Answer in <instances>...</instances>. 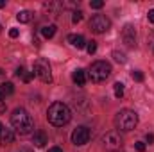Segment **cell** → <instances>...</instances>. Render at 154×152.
Returning <instances> with one entry per match:
<instances>
[{"label":"cell","mask_w":154,"mask_h":152,"mask_svg":"<svg viewBox=\"0 0 154 152\" xmlns=\"http://www.w3.org/2000/svg\"><path fill=\"white\" fill-rule=\"evenodd\" d=\"M11 125L18 134H29L34 129V120H32V116L29 114L27 109L18 108L11 114Z\"/></svg>","instance_id":"obj_1"},{"label":"cell","mask_w":154,"mask_h":152,"mask_svg":"<svg viewBox=\"0 0 154 152\" xmlns=\"http://www.w3.org/2000/svg\"><path fill=\"white\" fill-rule=\"evenodd\" d=\"M70 118H72V113H70L68 106L63 104V102H54V104H50V108L47 109V120H48L52 125H56V127L66 125V123L70 122Z\"/></svg>","instance_id":"obj_2"},{"label":"cell","mask_w":154,"mask_h":152,"mask_svg":"<svg viewBox=\"0 0 154 152\" xmlns=\"http://www.w3.org/2000/svg\"><path fill=\"white\" fill-rule=\"evenodd\" d=\"M138 123V114L133 109H120L115 116V125L118 131H133Z\"/></svg>","instance_id":"obj_3"},{"label":"cell","mask_w":154,"mask_h":152,"mask_svg":"<svg viewBox=\"0 0 154 152\" xmlns=\"http://www.w3.org/2000/svg\"><path fill=\"white\" fill-rule=\"evenodd\" d=\"M109 75H111V65L108 61H95L88 70V77L93 82H104Z\"/></svg>","instance_id":"obj_4"},{"label":"cell","mask_w":154,"mask_h":152,"mask_svg":"<svg viewBox=\"0 0 154 152\" xmlns=\"http://www.w3.org/2000/svg\"><path fill=\"white\" fill-rule=\"evenodd\" d=\"M109 27H111V22L106 14H95L90 20V29L95 34H104V32L109 31Z\"/></svg>","instance_id":"obj_5"},{"label":"cell","mask_w":154,"mask_h":152,"mask_svg":"<svg viewBox=\"0 0 154 152\" xmlns=\"http://www.w3.org/2000/svg\"><path fill=\"white\" fill-rule=\"evenodd\" d=\"M32 74H34V77H38L41 82H52V70H50L48 61H45V59H38L34 63Z\"/></svg>","instance_id":"obj_6"},{"label":"cell","mask_w":154,"mask_h":152,"mask_svg":"<svg viewBox=\"0 0 154 152\" xmlns=\"http://www.w3.org/2000/svg\"><path fill=\"white\" fill-rule=\"evenodd\" d=\"M102 143H104V147L109 152H118L120 147H122V138H120V134H118L116 131H111V132L104 134Z\"/></svg>","instance_id":"obj_7"},{"label":"cell","mask_w":154,"mask_h":152,"mask_svg":"<svg viewBox=\"0 0 154 152\" xmlns=\"http://www.w3.org/2000/svg\"><path fill=\"white\" fill-rule=\"evenodd\" d=\"M90 136H91L90 129L84 127V125H81V127L74 129V132H72V143L74 145H86L90 141Z\"/></svg>","instance_id":"obj_8"},{"label":"cell","mask_w":154,"mask_h":152,"mask_svg":"<svg viewBox=\"0 0 154 152\" xmlns=\"http://www.w3.org/2000/svg\"><path fill=\"white\" fill-rule=\"evenodd\" d=\"M122 41L129 47V48H133V47H136V32H134V27L133 25H125L124 27V31H122Z\"/></svg>","instance_id":"obj_9"},{"label":"cell","mask_w":154,"mask_h":152,"mask_svg":"<svg viewBox=\"0 0 154 152\" xmlns=\"http://www.w3.org/2000/svg\"><path fill=\"white\" fill-rule=\"evenodd\" d=\"M13 141H14V132L11 129L4 127L2 132H0V145H11Z\"/></svg>","instance_id":"obj_10"},{"label":"cell","mask_w":154,"mask_h":152,"mask_svg":"<svg viewBox=\"0 0 154 152\" xmlns=\"http://www.w3.org/2000/svg\"><path fill=\"white\" fill-rule=\"evenodd\" d=\"M13 93H14L13 82H2V84H0V99H5V97H9V95H13Z\"/></svg>","instance_id":"obj_11"},{"label":"cell","mask_w":154,"mask_h":152,"mask_svg":"<svg viewBox=\"0 0 154 152\" xmlns=\"http://www.w3.org/2000/svg\"><path fill=\"white\" fill-rule=\"evenodd\" d=\"M68 41H70L75 48H84V47H86V39L82 38L81 34H70V36H68Z\"/></svg>","instance_id":"obj_12"},{"label":"cell","mask_w":154,"mask_h":152,"mask_svg":"<svg viewBox=\"0 0 154 152\" xmlns=\"http://www.w3.org/2000/svg\"><path fill=\"white\" fill-rule=\"evenodd\" d=\"M32 143H34L36 147H45V143H47V134H45L43 131H36L34 136H32Z\"/></svg>","instance_id":"obj_13"},{"label":"cell","mask_w":154,"mask_h":152,"mask_svg":"<svg viewBox=\"0 0 154 152\" xmlns=\"http://www.w3.org/2000/svg\"><path fill=\"white\" fill-rule=\"evenodd\" d=\"M72 81L75 82L77 86H82V84L86 82V72H84V70H81V68L75 70V72L72 74Z\"/></svg>","instance_id":"obj_14"},{"label":"cell","mask_w":154,"mask_h":152,"mask_svg":"<svg viewBox=\"0 0 154 152\" xmlns=\"http://www.w3.org/2000/svg\"><path fill=\"white\" fill-rule=\"evenodd\" d=\"M56 34V25H45V27H41V36L43 38H52Z\"/></svg>","instance_id":"obj_15"},{"label":"cell","mask_w":154,"mask_h":152,"mask_svg":"<svg viewBox=\"0 0 154 152\" xmlns=\"http://www.w3.org/2000/svg\"><path fill=\"white\" fill-rule=\"evenodd\" d=\"M16 18H18V22H22V23H27V22H31V18H32V13H31V11H20V13L16 14Z\"/></svg>","instance_id":"obj_16"},{"label":"cell","mask_w":154,"mask_h":152,"mask_svg":"<svg viewBox=\"0 0 154 152\" xmlns=\"http://www.w3.org/2000/svg\"><path fill=\"white\" fill-rule=\"evenodd\" d=\"M113 90H115V97L116 99H122V97H124V84H122V82H115Z\"/></svg>","instance_id":"obj_17"},{"label":"cell","mask_w":154,"mask_h":152,"mask_svg":"<svg viewBox=\"0 0 154 152\" xmlns=\"http://www.w3.org/2000/svg\"><path fill=\"white\" fill-rule=\"evenodd\" d=\"M113 59H115L116 63H125V54L118 52V50H113Z\"/></svg>","instance_id":"obj_18"},{"label":"cell","mask_w":154,"mask_h":152,"mask_svg":"<svg viewBox=\"0 0 154 152\" xmlns=\"http://www.w3.org/2000/svg\"><path fill=\"white\" fill-rule=\"evenodd\" d=\"M86 52H88L90 56L95 54V52H97V43H95V41H88V43H86Z\"/></svg>","instance_id":"obj_19"},{"label":"cell","mask_w":154,"mask_h":152,"mask_svg":"<svg viewBox=\"0 0 154 152\" xmlns=\"http://www.w3.org/2000/svg\"><path fill=\"white\" fill-rule=\"evenodd\" d=\"M90 5H91V9H100V7H104V2L102 0H91Z\"/></svg>","instance_id":"obj_20"},{"label":"cell","mask_w":154,"mask_h":152,"mask_svg":"<svg viewBox=\"0 0 154 152\" xmlns=\"http://www.w3.org/2000/svg\"><path fill=\"white\" fill-rule=\"evenodd\" d=\"M82 20V11H74V16H72V22L74 23H79Z\"/></svg>","instance_id":"obj_21"},{"label":"cell","mask_w":154,"mask_h":152,"mask_svg":"<svg viewBox=\"0 0 154 152\" xmlns=\"http://www.w3.org/2000/svg\"><path fill=\"white\" fill-rule=\"evenodd\" d=\"M134 149L138 152H145V143H143V141H136V143H134Z\"/></svg>","instance_id":"obj_22"},{"label":"cell","mask_w":154,"mask_h":152,"mask_svg":"<svg viewBox=\"0 0 154 152\" xmlns=\"http://www.w3.org/2000/svg\"><path fill=\"white\" fill-rule=\"evenodd\" d=\"M133 79L138 81V82H142V81H143V74H142V72H133Z\"/></svg>","instance_id":"obj_23"},{"label":"cell","mask_w":154,"mask_h":152,"mask_svg":"<svg viewBox=\"0 0 154 152\" xmlns=\"http://www.w3.org/2000/svg\"><path fill=\"white\" fill-rule=\"evenodd\" d=\"M32 77H34V74H32V72H29V74L25 72V74H23V77H22V79H23L25 82H31V81H32Z\"/></svg>","instance_id":"obj_24"},{"label":"cell","mask_w":154,"mask_h":152,"mask_svg":"<svg viewBox=\"0 0 154 152\" xmlns=\"http://www.w3.org/2000/svg\"><path fill=\"white\" fill-rule=\"evenodd\" d=\"M9 36H11V38H18V36H20V31H18V29H11V31H9Z\"/></svg>","instance_id":"obj_25"},{"label":"cell","mask_w":154,"mask_h":152,"mask_svg":"<svg viewBox=\"0 0 154 152\" xmlns=\"http://www.w3.org/2000/svg\"><path fill=\"white\" fill-rule=\"evenodd\" d=\"M23 74H25V68H23V66L16 68V77H23Z\"/></svg>","instance_id":"obj_26"},{"label":"cell","mask_w":154,"mask_h":152,"mask_svg":"<svg viewBox=\"0 0 154 152\" xmlns=\"http://www.w3.org/2000/svg\"><path fill=\"white\" fill-rule=\"evenodd\" d=\"M5 113V102H4V99H0V114Z\"/></svg>","instance_id":"obj_27"},{"label":"cell","mask_w":154,"mask_h":152,"mask_svg":"<svg viewBox=\"0 0 154 152\" xmlns=\"http://www.w3.org/2000/svg\"><path fill=\"white\" fill-rule=\"evenodd\" d=\"M147 18H149V22H151V23H154V9H151V11H149Z\"/></svg>","instance_id":"obj_28"},{"label":"cell","mask_w":154,"mask_h":152,"mask_svg":"<svg viewBox=\"0 0 154 152\" xmlns=\"http://www.w3.org/2000/svg\"><path fill=\"white\" fill-rule=\"evenodd\" d=\"M145 140H147V143H149V145L154 143V134H147V138H145Z\"/></svg>","instance_id":"obj_29"},{"label":"cell","mask_w":154,"mask_h":152,"mask_svg":"<svg viewBox=\"0 0 154 152\" xmlns=\"http://www.w3.org/2000/svg\"><path fill=\"white\" fill-rule=\"evenodd\" d=\"M48 152H63V149H59V147H52V149H48Z\"/></svg>","instance_id":"obj_30"},{"label":"cell","mask_w":154,"mask_h":152,"mask_svg":"<svg viewBox=\"0 0 154 152\" xmlns=\"http://www.w3.org/2000/svg\"><path fill=\"white\" fill-rule=\"evenodd\" d=\"M4 5H5V2H4V0H0V9H2Z\"/></svg>","instance_id":"obj_31"},{"label":"cell","mask_w":154,"mask_h":152,"mask_svg":"<svg viewBox=\"0 0 154 152\" xmlns=\"http://www.w3.org/2000/svg\"><path fill=\"white\" fill-rule=\"evenodd\" d=\"M2 129H4V125H2V123H0V132H2Z\"/></svg>","instance_id":"obj_32"},{"label":"cell","mask_w":154,"mask_h":152,"mask_svg":"<svg viewBox=\"0 0 154 152\" xmlns=\"http://www.w3.org/2000/svg\"><path fill=\"white\" fill-rule=\"evenodd\" d=\"M0 31H2V25H0Z\"/></svg>","instance_id":"obj_33"}]
</instances>
